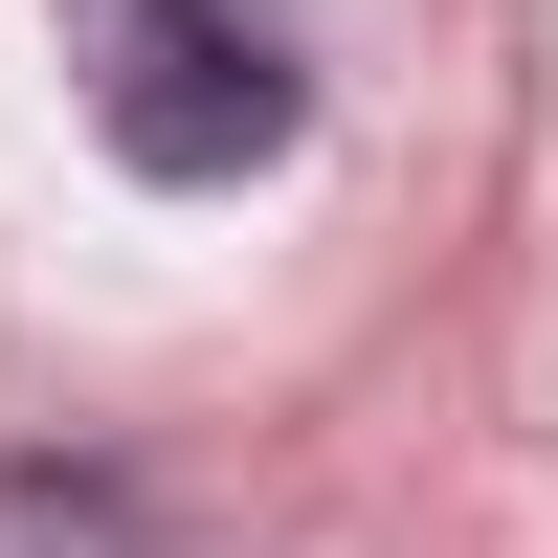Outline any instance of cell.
I'll use <instances>...</instances> for the list:
<instances>
[{"mask_svg":"<svg viewBox=\"0 0 558 558\" xmlns=\"http://www.w3.org/2000/svg\"><path fill=\"white\" fill-rule=\"evenodd\" d=\"M68 89L134 179H268L313 134V68L268 0H68Z\"/></svg>","mask_w":558,"mask_h":558,"instance_id":"cell-1","label":"cell"},{"mask_svg":"<svg viewBox=\"0 0 558 558\" xmlns=\"http://www.w3.org/2000/svg\"><path fill=\"white\" fill-rule=\"evenodd\" d=\"M0 558H134V514L68 492V470H23V492H0Z\"/></svg>","mask_w":558,"mask_h":558,"instance_id":"cell-2","label":"cell"}]
</instances>
